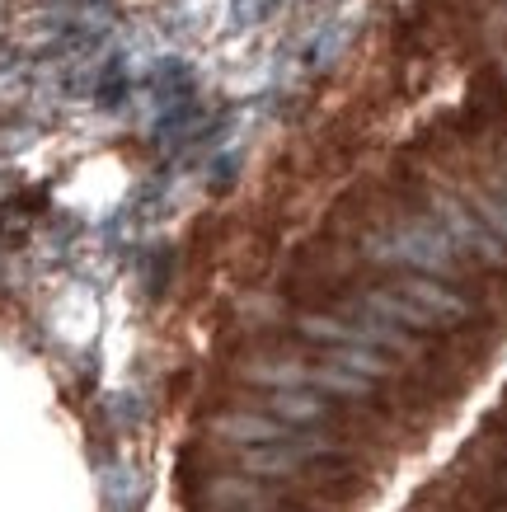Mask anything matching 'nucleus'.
Instances as JSON below:
<instances>
[{
	"mask_svg": "<svg viewBox=\"0 0 507 512\" xmlns=\"http://www.w3.org/2000/svg\"><path fill=\"white\" fill-rule=\"evenodd\" d=\"M212 433L235 442V447H268V442H282V437H292V423L273 419V414H216L212 419Z\"/></svg>",
	"mask_w": 507,
	"mask_h": 512,
	"instance_id": "obj_1",
	"label": "nucleus"
},
{
	"mask_svg": "<svg viewBox=\"0 0 507 512\" xmlns=\"http://www.w3.org/2000/svg\"><path fill=\"white\" fill-rule=\"evenodd\" d=\"M268 409H273L282 423H315L324 409H329V400H324V395H315V390H287V386H277L273 400H268Z\"/></svg>",
	"mask_w": 507,
	"mask_h": 512,
	"instance_id": "obj_2",
	"label": "nucleus"
},
{
	"mask_svg": "<svg viewBox=\"0 0 507 512\" xmlns=\"http://www.w3.org/2000/svg\"><path fill=\"white\" fill-rule=\"evenodd\" d=\"M254 494H259V480L254 475H216V480H207V489H202V498L212 503V508H240V503H254Z\"/></svg>",
	"mask_w": 507,
	"mask_h": 512,
	"instance_id": "obj_3",
	"label": "nucleus"
},
{
	"mask_svg": "<svg viewBox=\"0 0 507 512\" xmlns=\"http://www.w3.org/2000/svg\"><path fill=\"white\" fill-rule=\"evenodd\" d=\"M334 362H338V367H348V372H357V376H371V381H376V376H390V367H385L381 357L362 353V348H343Z\"/></svg>",
	"mask_w": 507,
	"mask_h": 512,
	"instance_id": "obj_4",
	"label": "nucleus"
},
{
	"mask_svg": "<svg viewBox=\"0 0 507 512\" xmlns=\"http://www.w3.org/2000/svg\"><path fill=\"white\" fill-rule=\"evenodd\" d=\"M212 512H254L249 503H240V508H212Z\"/></svg>",
	"mask_w": 507,
	"mask_h": 512,
	"instance_id": "obj_5",
	"label": "nucleus"
}]
</instances>
